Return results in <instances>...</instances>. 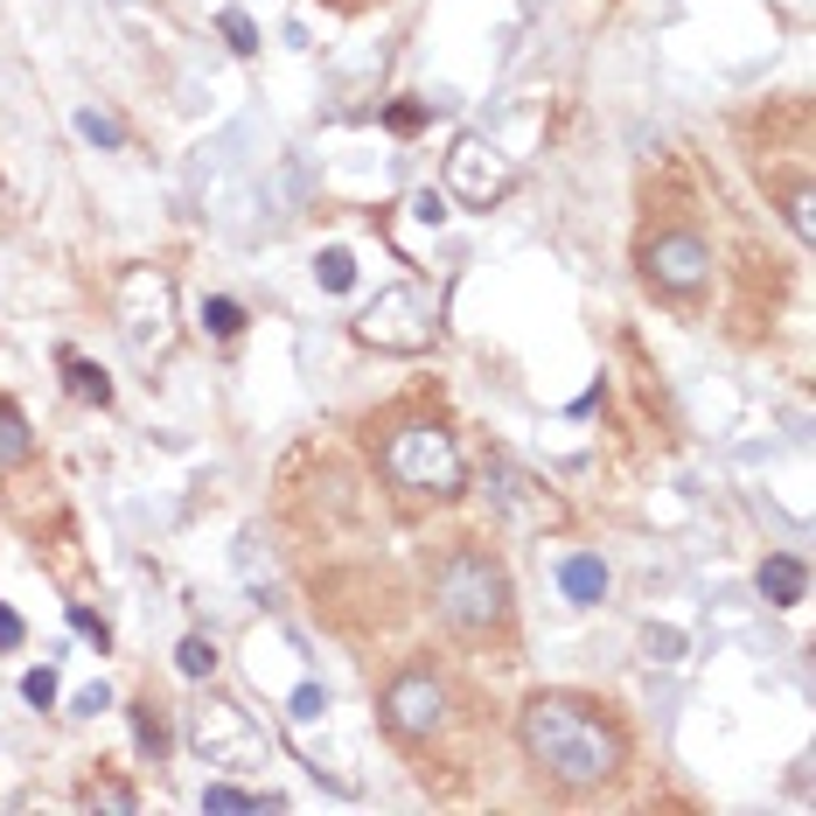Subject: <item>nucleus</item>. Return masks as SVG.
Listing matches in <instances>:
<instances>
[{"instance_id":"nucleus-1","label":"nucleus","mask_w":816,"mask_h":816,"mask_svg":"<svg viewBox=\"0 0 816 816\" xmlns=\"http://www.w3.org/2000/svg\"><path fill=\"white\" fill-rule=\"evenodd\" d=\"M517 733H523V754H531L551 781L593 788V781H608L621 768V733L579 698H531Z\"/></svg>"},{"instance_id":"nucleus-2","label":"nucleus","mask_w":816,"mask_h":816,"mask_svg":"<svg viewBox=\"0 0 816 816\" xmlns=\"http://www.w3.org/2000/svg\"><path fill=\"white\" fill-rule=\"evenodd\" d=\"M433 608H440V621H454L461 636H489V628L510 615V579L495 572L482 551H454V559L433 572Z\"/></svg>"},{"instance_id":"nucleus-3","label":"nucleus","mask_w":816,"mask_h":816,"mask_svg":"<svg viewBox=\"0 0 816 816\" xmlns=\"http://www.w3.org/2000/svg\"><path fill=\"white\" fill-rule=\"evenodd\" d=\"M384 468H391V482H405L419 495H461L468 489V461H461L454 433H440V426H399L384 440Z\"/></svg>"},{"instance_id":"nucleus-4","label":"nucleus","mask_w":816,"mask_h":816,"mask_svg":"<svg viewBox=\"0 0 816 816\" xmlns=\"http://www.w3.org/2000/svg\"><path fill=\"white\" fill-rule=\"evenodd\" d=\"M356 335L371 342V350L419 356V350H433V335H440V301L426 294V286H391V294H377L371 307H363Z\"/></svg>"},{"instance_id":"nucleus-5","label":"nucleus","mask_w":816,"mask_h":816,"mask_svg":"<svg viewBox=\"0 0 816 816\" xmlns=\"http://www.w3.org/2000/svg\"><path fill=\"white\" fill-rule=\"evenodd\" d=\"M446 189H454L468 209H489V203H503L517 189V168L489 140L468 134V140H454V154H446Z\"/></svg>"},{"instance_id":"nucleus-6","label":"nucleus","mask_w":816,"mask_h":816,"mask_svg":"<svg viewBox=\"0 0 816 816\" xmlns=\"http://www.w3.org/2000/svg\"><path fill=\"white\" fill-rule=\"evenodd\" d=\"M119 328L140 356L168 350V279L161 273H126L119 286Z\"/></svg>"},{"instance_id":"nucleus-7","label":"nucleus","mask_w":816,"mask_h":816,"mask_svg":"<svg viewBox=\"0 0 816 816\" xmlns=\"http://www.w3.org/2000/svg\"><path fill=\"white\" fill-rule=\"evenodd\" d=\"M440 712H446V691H440L426 670H405V677L384 691V726L399 733V740H433Z\"/></svg>"},{"instance_id":"nucleus-8","label":"nucleus","mask_w":816,"mask_h":816,"mask_svg":"<svg viewBox=\"0 0 816 816\" xmlns=\"http://www.w3.org/2000/svg\"><path fill=\"white\" fill-rule=\"evenodd\" d=\"M642 273L656 286H670V294H691V286H705V273H712V252H705V238H691V230H663V238L642 245Z\"/></svg>"},{"instance_id":"nucleus-9","label":"nucleus","mask_w":816,"mask_h":816,"mask_svg":"<svg viewBox=\"0 0 816 816\" xmlns=\"http://www.w3.org/2000/svg\"><path fill=\"white\" fill-rule=\"evenodd\" d=\"M489 482H495V489H489V495H495V510H503L517 531H559V523H566V510L551 503V495H544L531 475H523V468L495 461V468H489Z\"/></svg>"},{"instance_id":"nucleus-10","label":"nucleus","mask_w":816,"mask_h":816,"mask_svg":"<svg viewBox=\"0 0 816 816\" xmlns=\"http://www.w3.org/2000/svg\"><path fill=\"white\" fill-rule=\"evenodd\" d=\"M196 747H203L209 760H230V768H245V760L266 754L258 726H245L238 705H203V712H196Z\"/></svg>"},{"instance_id":"nucleus-11","label":"nucleus","mask_w":816,"mask_h":816,"mask_svg":"<svg viewBox=\"0 0 816 816\" xmlns=\"http://www.w3.org/2000/svg\"><path fill=\"white\" fill-rule=\"evenodd\" d=\"M760 600H768V608H796L803 600V587H809V572H803V559H788V551H775L768 566H760Z\"/></svg>"},{"instance_id":"nucleus-12","label":"nucleus","mask_w":816,"mask_h":816,"mask_svg":"<svg viewBox=\"0 0 816 816\" xmlns=\"http://www.w3.org/2000/svg\"><path fill=\"white\" fill-rule=\"evenodd\" d=\"M559 587H566V600H579V608H593V600L608 593V566L579 551V559H566V566H559Z\"/></svg>"},{"instance_id":"nucleus-13","label":"nucleus","mask_w":816,"mask_h":816,"mask_svg":"<svg viewBox=\"0 0 816 816\" xmlns=\"http://www.w3.org/2000/svg\"><path fill=\"white\" fill-rule=\"evenodd\" d=\"M63 371H70V391L85 405H112V377L98 371V363H77V356H63Z\"/></svg>"},{"instance_id":"nucleus-14","label":"nucleus","mask_w":816,"mask_h":816,"mask_svg":"<svg viewBox=\"0 0 816 816\" xmlns=\"http://www.w3.org/2000/svg\"><path fill=\"white\" fill-rule=\"evenodd\" d=\"M29 419H21L14 405H0V468H14V461H29Z\"/></svg>"},{"instance_id":"nucleus-15","label":"nucleus","mask_w":816,"mask_h":816,"mask_svg":"<svg viewBox=\"0 0 816 816\" xmlns=\"http://www.w3.org/2000/svg\"><path fill=\"white\" fill-rule=\"evenodd\" d=\"M134 740H140V754H154V760L168 754V726H161V705H154V698L134 705Z\"/></svg>"},{"instance_id":"nucleus-16","label":"nucleus","mask_w":816,"mask_h":816,"mask_svg":"<svg viewBox=\"0 0 816 816\" xmlns=\"http://www.w3.org/2000/svg\"><path fill=\"white\" fill-rule=\"evenodd\" d=\"M314 279H322L328 294H350V286H356V258L342 252V245H328L322 258H314Z\"/></svg>"},{"instance_id":"nucleus-17","label":"nucleus","mask_w":816,"mask_h":816,"mask_svg":"<svg viewBox=\"0 0 816 816\" xmlns=\"http://www.w3.org/2000/svg\"><path fill=\"white\" fill-rule=\"evenodd\" d=\"M203 335H217V342H230V335H245V307L238 301H203Z\"/></svg>"},{"instance_id":"nucleus-18","label":"nucleus","mask_w":816,"mask_h":816,"mask_svg":"<svg viewBox=\"0 0 816 816\" xmlns=\"http://www.w3.org/2000/svg\"><path fill=\"white\" fill-rule=\"evenodd\" d=\"M203 809H279V796H245V788H230V781H209Z\"/></svg>"},{"instance_id":"nucleus-19","label":"nucleus","mask_w":816,"mask_h":816,"mask_svg":"<svg viewBox=\"0 0 816 816\" xmlns=\"http://www.w3.org/2000/svg\"><path fill=\"white\" fill-rule=\"evenodd\" d=\"M175 670H181V677H209V670H217V642H209V636H189V642L175 649Z\"/></svg>"},{"instance_id":"nucleus-20","label":"nucleus","mask_w":816,"mask_h":816,"mask_svg":"<svg viewBox=\"0 0 816 816\" xmlns=\"http://www.w3.org/2000/svg\"><path fill=\"white\" fill-rule=\"evenodd\" d=\"M85 803L91 809H112V816H134V788H126V781H91Z\"/></svg>"},{"instance_id":"nucleus-21","label":"nucleus","mask_w":816,"mask_h":816,"mask_svg":"<svg viewBox=\"0 0 816 816\" xmlns=\"http://www.w3.org/2000/svg\"><path fill=\"white\" fill-rule=\"evenodd\" d=\"M21 698H29L36 705V712H49V705H57V670H29V677H21Z\"/></svg>"},{"instance_id":"nucleus-22","label":"nucleus","mask_w":816,"mask_h":816,"mask_svg":"<svg viewBox=\"0 0 816 816\" xmlns=\"http://www.w3.org/2000/svg\"><path fill=\"white\" fill-rule=\"evenodd\" d=\"M77 134H85L91 147H119V140H126V134H119V126L105 119V112H77Z\"/></svg>"},{"instance_id":"nucleus-23","label":"nucleus","mask_w":816,"mask_h":816,"mask_svg":"<svg viewBox=\"0 0 816 816\" xmlns=\"http://www.w3.org/2000/svg\"><path fill=\"white\" fill-rule=\"evenodd\" d=\"M224 42L238 49V57H252V49H258V29H252V14H238V8H230V14H224Z\"/></svg>"},{"instance_id":"nucleus-24","label":"nucleus","mask_w":816,"mask_h":816,"mask_svg":"<svg viewBox=\"0 0 816 816\" xmlns=\"http://www.w3.org/2000/svg\"><path fill=\"white\" fill-rule=\"evenodd\" d=\"M328 712V691H322V684H301V691H294V719H322Z\"/></svg>"},{"instance_id":"nucleus-25","label":"nucleus","mask_w":816,"mask_h":816,"mask_svg":"<svg viewBox=\"0 0 816 816\" xmlns=\"http://www.w3.org/2000/svg\"><path fill=\"white\" fill-rule=\"evenodd\" d=\"M70 628H77V636H91L98 649H105V642H112V628H105V621H98L91 608H70Z\"/></svg>"},{"instance_id":"nucleus-26","label":"nucleus","mask_w":816,"mask_h":816,"mask_svg":"<svg viewBox=\"0 0 816 816\" xmlns=\"http://www.w3.org/2000/svg\"><path fill=\"white\" fill-rule=\"evenodd\" d=\"M391 134H419V126H426V105H391Z\"/></svg>"},{"instance_id":"nucleus-27","label":"nucleus","mask_w":816,"mask_h":816,"mask_svg":"<svg viewBox=\"0 0 816 816\" xmlns=\"http://www.w3.org/2000/svg\"><path fill=\"white\" fill-rule=\"evenodd\" d=\"M105 705H112V691H105V684H91V691H77V698H70V712H85V719H98V712H105Z\"/></svg>"},{"instance_id":"nucleus-28","label":"nucleus","mask_w":816,"mask_h":816,"mask_svg":"<svg viewBox=\"0 0 816 816\" xmlns=\"http://www.w3.org/2000/svg\"><path fill=\"white\" fill-rule=\"evenodd\" d=\"M677 649H684V636H677V628H649V656H663V663H670Z\"/></svg>"},{"instance_id":"nucleus-29","label":"nucleus","mask_w":816,"mask_h":816,"mask_svg":"<svg viewBox=\"0 0 816 816\" xmlns=\"http://www.w3.org/2000/svg\"><path fill=\"white\" fill-rule=\"evenodd\" d=\"M788 224H796V230H803V238H809V230H816V217H809V189H796V196H788Z\"/></svg>"},{"instance_id":"nucleus-30","label":"nucleus","mask_w":816,"mask_h":816,"mask_svg":"<svg viewBox=\"0 0 816 816\" xmlns=\"http://www.w3.org/2000/svg\"><path fill=\"white\" fill-rule=\"evenodd\" d=\"M412 217H426V224H440V217H446V209H440V196H433V189H419V196H412Z\"/></svg>"},{"instance_id":"nucleus-31","label":"nucleus","mask_w":816,"mask_h":816,"mask_svg":"<svg viewBox=\"0 0 816 816\" xmlns=\"http://www.w3.org/2000/svg\"><path fill=\"white\" fill-rule=\"evenodd\" d=\"M0 649H21V615L0 608Z\"/></svg>"}]
</instances>
